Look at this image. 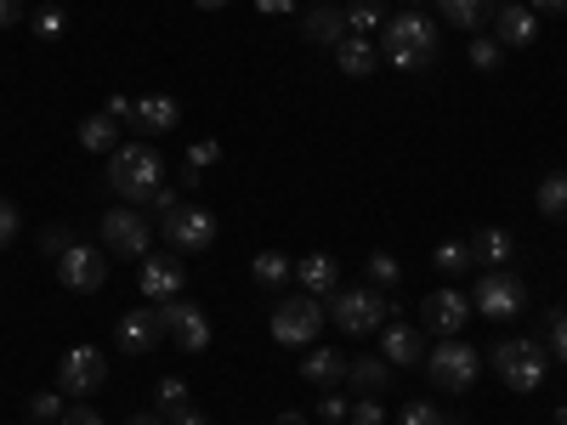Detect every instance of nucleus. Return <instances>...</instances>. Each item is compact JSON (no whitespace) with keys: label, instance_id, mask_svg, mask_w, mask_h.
Listing matches in <instances>:
<instances>
[{"label":"nucleus","instance_id":"1","mask_svg":"<svg viewBox=\"0 0 567 425\" xmlns=\"http://www.w3.org/2000/svg\"><path fill=\"white\" fill-rule=\"evenodd\" d=\"M437 45H443V34H437V23L425 18L420 7H409V12L386 18V29H381V58H386L398 74H420V69H432Z\"/></svg>","mask_w":567,"mask_h":425},{"label":"nucleus","instance_id":"2","mask_svg":"<svg viewBox=\"0 0 567 425\" xmlns=\"http://www.w3.org/2000/svg\"><path fill=\"white\" fill-rule=\"evenodd\" d=\"M165 182V159L148 148V142H125V148L109 154V187L125 199V205H148L154 199V187Z\"/></svg>","mask_w":567,"mask_h":425},{"label":"nucleus","instance_id":"3","mask_svg":"<svg viewBox=\"0 0 567 425\" xmlns=\"http://www.w3.org/2000/svg\"><path fill=\"white\" fill-rule=\"evenodd\" d=\"M323 312H329V323H336L341 335H352V341H363V335H374V329L392 323V301L374 296V283H352V290H336Z\"/></svg>","mask_w":567,"mask_h":425},{"label":"nucleus","instance_id":"4","mask_svg":"<svg viewBox=\"0 0 567 425\" xmlns=\"http://www.w3.org/2000/svg\"><path fill=\"white\" fill-rule=\"evenodd\" d=\"M477 374H483V352L477 346H465V341H437V346H425V381H432L437 392H454L465 397L471 386H477Z\"/></svg>","mask_w":567,"mask_h":425},{"label":"nucleus","instance_id":"5","mask_svg":"<svg viewBox=\"0 0 567 425\" xmlns=\"http://www.w3.org/2000/svg\"><path fill=\"white\" fill-rule=\"evenodd\" d=\"M488 363H494V374H499L511 392H539L545 386V369H550V352L539 341H528V335H516V341L488 346Z\"/></svg>","mask_w":567,"mask_h":425},{"label":"nucleus","instance_id":"6","mask_svg":"<svg viewBox=\"0 0 567 425\" xmlns=\"http://www.w3.org/2000/svg\"><path fill=\"white\" fill-rule=\"evenodd\" d=\"M323 301L318 296H284L278 307H272V341L278 346H318V335H323Z\"/></svg>","mask_w":567,"mask_h":425},{"label":"nucleus","instance_id":"7","mask_svg":"<svg viewBox=\"0 0 567 425\" xmlns=\"http://www.w3.org/2000/svg\"><path fill=\"white\" fill-rule=\"evenodd\" d=\"M523 307H528V290H523V278H511L505 267L483 272V278H477V290H471V312H483V318H494V323L516 318Z\"/></svg>","mask_w":567,"mask_h":425},{"label":"nucleus","instance_id":"8","mask_svg":"<svg viewBox=\"0 0 567 425\" xmlns=\"http://www.w3.org/2000/svg\"><path fill=\"white\" fill-rule=\"evenodd\" d=\"M109 381V357L103 346H69L63 363H58V392L63 397H91V392H103Z\"/></svg>","mask_w":567,"mask_h":425},{"label":"nucleus","instance_id":"9","mask_svg":"<svg viewBox=\"0 0 567 425\" xmlns=\"http://www.w3.org/2000/svg\"><path fill=\"white\" fill-rule=\"evenodd\" d=\"M103 245L125 261H142L148 256V210H136V205L103 210Z\"/></svg>","mask_w":567,"mask_h":425},{"label":"nucleus","instance_id":"10","mask_svg":"<svg viewBox=\"0 0 567 425\" xmlns=\"http://www.w3.org/2000/svg\"><path fill=\"white\" fill-rule=\"evenodd\" d=\"M159 221H165L171 250H182V256H199V250L216 245V216H210L205 205H176V210L159 216Z\"/></svg>","mask_w":567,"mask_h":425},{"label":"nucleus","instance_id":"11","mask_svg":"<svg viewBox=\"0 0 567 425\" xmlns=\"http://www.w3.org/2000/svg\"><path fill=\"white\" fill-rule=\"evenodd\" d=\"M159 318H165V335L182 352H210V318H205V307L176 296V301H159Z\"/></svg>","mask_w":567,"mask_h":425},{"label":"nucleus","instance_id":"12","mask_svg":"<svg viewBox=\"0 0 567 425\" xmlns=\"http://www.w3.org/2000/svg\"><path fill=\"white\" fill-rule=\"evenodd\" d=\"M58 283H63V290H74V296L103 290V283H109L103 250H97V245H69V250L58 256Z\"/></svg>","mask_w":567,"mask_h":425},{"label":"nucleus","instance_id":"13","mask_svg":"<svg viewBox=\"0 0 567 425\" xmlns=\"http://www.w3.org/2000/svg\"><path fill=\"white\" fill-rule=\"evenodd\" d=\"M182 283H187V267H182L176 256H159V250L142 256V267H136V290L148 296L154 307H159V301H176V296H182Z\"/></svg>","mask_w":567,"mask_h":425},{"label":"nucleus","instance_id":"14","mask_svg":"<svg viewBox=\"0 0 567 425\" xmlns=\"http://www.w3.org/2000/svg\"><path fill=\"white\" fill-rule=\"evenodd\" d=\"M114 341H120V352H131V357H148V352L165 341V318H159V307H131V312L114 323Z\"/></svg>","mask_w":567,"mask_h":425},{"label":"nucleus","instance_id":"15","mask_svg":"<svg viewBox=\"0 0 567 425\" xmlns=\"http://www.w3.org/2000/svg\"><path fill=\"white\" fill-rule=\"evenodd\" d=\"M465 318H471V301L460 296V290H432L420 301V329H432V335H460L465 329Z\"/></svg>","mask_w":567,"mask_h":425},{"label":"nucleus","instance_id":"16","mask_svg":"<svg viewBox=\"0 0 567 425\" xmlns=\"http://www.w3.org/2000/svg\"><path fill=\"white\" fill-rule=\"evenodd\" d=\"M494 40L516 45V52L539 40V18L528 12V0H499V7H494Z\"/></svg>","mask_w":567,"mask_h":425},{"label":"nucleus","instance_id":"17","mask_svg":"<svg viewBox=\"0 0 567 425\" xmlns=\"http://www.w3.org/2000/svg\"><path fill=\"white\" fill-rule=\"evenodd\" d=\"M381 357L392 363V369H420L425 363V335H420V329L414 323H386L381 329Z\"/></svg>","mask_w":567,"mask_h":425},{"label":"nucleus","instance_id":"18","mask_svg":"<svg viewBox=\"0 0 567 425\" xmlns=\"http://www.w3.org/2000/svg\"><path fill=\"white\" fill-rule=\"evenodd\" d=\"M347 381H352L358 397H381V392L392 386V363H386L381 352H363V357L347 363Z\"/></svg>","mask_w":567,"mask_h":425},{"label":"nucleus","instance_id":"19","mask_svg":"<svg viewBox=\"0 0 567 425\" xmlns=\"http://www.w3.org/2000/svg\"><path fill=\"white\" fill-rule=\"evenodd\" d=\"M301 34L312 40V45H336L347 40V7H307V18H301Z\"/></svg>","mask_w":567,"mask_h":425},{"label":"nucleus","instance_id":"20","mask_svg":"<svg viewBox=\"0 0 567 425\" xmlns=\"http://www.w3.org/2000/svg\"><path fill=\"white\" fill-rule=\"evenodd\" d=\"M374 63H381V45L363 40V34H347V40L336 45V69H341L347 80H369Z\"/></svg>","mask_w":567,"mask_h":425},{"label":"nucleus","instance_id":"21","mask_svg":"<svg viewBox=\"0 0 567 425\" xmlns=\"http://www.w3.org/2000/svg\"><path fill=\"white\" fill-rule=\"evenodd\" d=\"M136 131H148V136H165L182 125V103L176 97H136V114H131Z\"/></svg>","mask_w":567,"mask_h":425},{"label":"nucleus","instance_id":"22","mask_svg":"<svg viewBox=\"0 0 567 425\" xmlns=\"http://www.w3.org/2000/svg\"><path fill=\"white\" fill-rule=\"evenodd\" d=\"M296 278H301V290L318 296V301L341 290V267H336V256H301V261H296Z\"/></svg>","mask_w":567,"mask_h":425},{"label":"nucleus","instance_id":"23","mask_svg":"<svg viewBox=\"0 0 567 425\" xmlns=\"http://www.w3.org/2000/svg\"><path fill=\"white\" fill-rule=\"evenodd\" d=\"M465 250H471V261H483V267L494 272V267H505V261H511L516 239H511L505 227H477V232H471V239H465Z\"/></svg>","mask_w":567,"mask_h":425},{"label":"nucleus","instance_id":"24","mask_svg":"<svg viewBox=\"0 0 567 425\" xmlns=\"http://www.w3.org/2000/svg\"><path fill=\"white\" fill-rule=\"evenodd\" d=\"M494 7H499V0H437L443 23H449V29H465V34L488 29V23H494Z\"/></svg>","mask_w":567,"mask_h":425},{"label":"nucleus","instance_id":"25","mask_svg":"<svg viewBox=\"0 0 567 425\" xmlns=\"http://www.w3.org/2000/svg\"><path fill=\"white\" fill-rule=\"evenodd\" d=\"M301 374L312 386H336V381H347V357L341 352H329V346H307V357H301Z\"/></svg>","mask_w":567,"mask_h":425},{"label":"nucleus","instance_id":"26","mask_svg":"<svg viewBox=\"0 0 567 425\" xmlns=\"http://www.w3.org/2000/svg\"><path fill=\"white\" fill-rule=\"evenodd\" d=\"M250 278L261 283V290H278V283L296 278V261L284 256V250H256V256H250Z\"/></svg>","mask_w":567,"mask_h":425},{"label":"nucleus","instance_id":"27","mask_svg":"<svg viewBox=\"0 0 567 425\" xmlns=\"http://www.w3.org/2000/svg\"><path fill=\"white\" fill-rule=\"evenodd\" d=\"M80 148L85 154H114L120 148V120H109V114L80 120Z\"/></svg>","mask_w":567,"mask_h":425},{"label":"nucleus","instance_id":"28","mask_svg":"<svg viewBox=\"0 0 567 425\" xmlns=\"http://www.w3.org/2000/svg\"><path fill=\"white\" fill-rule=\"evenodd\" d=\"M381 29H386V7H381V0H352V7H347V34L374 40Z\"/></svg>","mask_w":567,"mask_h":425},{"label":"nucleus","instance_id":"29","mask_svg":"<svg viewBox=\"0 0 567 425\" xmlns=\"http://www.w3.org/2000/svg\"><path fill=\"white\" fill-rule=\"evenodd\" d=\"M534 205H539V216H550V221H561V216H567V176H561V170H550V176L539 182Z\"/></svg>","mask_w":567,"mask_h":425},{"label":"nucleus","instance_id":"30","mask_svg":"<svg viewBox=\"0 0 567 425\" xmlns=\"http://www.w3.org/2000/svg\"><path fill=\"white\" fill-rule=\"evenodd\" d=\"M182 408H194V403H187V386L176 381V374H165V381L154 386V414H165V419H176Z\"/></svg>","mask_w":567,"mask_h":425},{"label":"nucleus","instance_id":"31","mask_svg":"<svg viewBox=\"0 0 567 425\" xmlns=\"http://www.w3.org/2000/svg\"><path fill=\"white\" fill-rule=\"evenodd\" d=\"M499 58H505V45H499L494 34H477V40H471V69L494 74V69H499Z\"/></svg>","mask_w":567,"mask_h":425},{"label":"nucleus","instance_id":"32","mask_svg":"<svg viewBox=\"0 0 567 425\" xmlns=\"http://www.w3.org/2000/svg\"><path fill=\"white\" fill-rule=\"evenodd\" d=\"M34 34H40V40H63V34H69L63 7H40V12H34Z\"/></svg>","mask_w":567,"mask_h":425},{"label":"nucleus","instance_id":"33","mask_svg":"<svg viewBox=\"0 0 567 425\" xmlns=\"http://www.w3.org/2000/svg\"><path fill=\"white\" fill-rule=\"evenodd\" d=\"M29 419H34V425L63 419V397H58V392H34V397H29Z\"/></svg>","mask_w":567,"mask_h":425},{"label":"nucleus","instance_id":"34","mask_svg":"<svg viewBox=\"0 0 567 425\" xmlns=\"http://www.w3.org/2000/svg\"><path fill=\"white\" fill-rule=\"evenodd\" d=\"M398 425H449V419H443L432 403H420V397H414V403H403V408H398Z\"/></svg>","mask_w":567,"mask_h":425},{"label":"nucleus","instance_id":"35","mask_svg":"<svg viewBox=\"0 0 567 425\" xmlns=\"http://www.w3.org/2000/svg\"><path fill=\"white\" fill-rule=\"evenodd\" d=\"M398 278H403L398 256H386V250H374V256H369V283H398Z\"/></svg>","mask_w":567,"mask_h":425},{"label":"nucleus","instance_id":"36","mask_svg":"<svg viewBox=\"0 0 567 425\" xmlns=\"http://www.w3.org/2000/svg\"><path fill=\"white\" fill-rule=\"evenodd\" d=\"M347 425H386L381 397H358V403H352V414H347Z\"/></svg>","mask_w":567,"mask_h":425},{"label":"nucleus","instance_id":"37","mask_svg":"<svg viewBox=\"0 0 567 425\" xmlns=\"http://www.w3.org/2000/svg\"><path fill=\"white\" fill-rule=\"evenodd\" d=\"M69 245H80V239H74V232H69V227H40V250H45V256H52V261H58V256H63Z\"/></svg>","mask_w":567,"mask_h":425},{"label":"nucleus","instance_id":"38","mask_svg":"<svg viewBox=\"0 0 567 425\" xmlns=\"http://www.w3.org/2000/svg\"><path fill=\"white\" fill-rule=\"evenodd\" d=\"M347 414H352L347 397H329V392L318 397V419H323V425H347Z\"/></svg>","mask_w":567,"mask_h":425},{"label":"nucleus","instance_id":"39","mask_svg":"<svg viewBox=\"0 0 567 425\" xmlns=\"http://www.w3.org/2000/svg\"><path fill=\"white\" fill-rule=\"evenodd\" d=\"M432 261H437V267H443V272H460V267H465V261H471V250H465V245H460V239H449V245H437V256H432Z\"/></svg>","mask_w":567,"mask_h":425},{"label":"nucleus","instance_id":"40","mask_svg":"<svg viewBox=\"0 0 567 425\" xmlns=\"http://www.w3.org/2000/svg\"><path fill=\"white\" fill-rule=\"evenodd\" d=\"M18 227H23V216H18V205H12V199H0V250H7V245L18 239Z\"/></svg>","mask_w":567,"mask_h":425},{"label":"nucleus","instance_id":"41","mask_svg":"<svg viewBox=\"0 0 567 425\" xmlns=\"http://www.w3.org/2000/svg\"><path fill=\"white\" fill-rule=\"evenodd\" d=\"M216 159H221V142H210V136H199L194 148H187V165H194V170L199 165H216Z\"/></svg>","mask_w":567,"mask_h":425},{"label":"nucleus","instance_id":"42","mask_svg":"<svg viewBox=\"0 0 567 425\" xmlns=\"http://www.w3.org/2000/svg\"><path fill=\"white\" fill-rule=\"evenodd\" d=\"M176 205H182V194H176V187H165V182H159V187H154V199L142 205V210H154V216H171Z\"/></svg>","mask_w":567,"mask_h":425},{"label":"nucleus","instance_id":"43","mask_svg":"<svg viewBox=\"0 0 567 425\" xmlns=\"http://www.w3.org/2000/svg\"><path fill=\"white\" fill-rule=\"evenodd\" d=\"M103 114H109V120H125V125H131V114H136V97H125V91H114Z\"/></svg>","mask_w":567,"mask_h":425},{"label":"nucleus","instance_id":"44","mask_svg":"<svg viewBox=\"0 0 567 425\" xmlns=\"http://www.w3.org/2000/svg\"><path fill=\"white\" fill-rule=\"evenodd\" d=\"M63 425H103V414L85 408V403H74V408H63Z\"/></svg>","mask_w":567,"mask_h":425},{"label":"nucleus","instance_id":"45","mask_svg":"<svg viewBox=\"0 0 567 425\" xmlns=\"http://www.w3.org/2000/svg\"><path fill=\"white\" fill-rule=\"evenodd\" d=\"M550 352L567 363V312H561V318H550Z\"/></svg>","mask_w":567,"mask_h":425},{"label":"nucleus","instance_id":"46","mask_svg":"<svg viewBox=\"0 0 567 425\" xmlns=\"http://www.w3.org/2000/svg\"><path fill=\"white\" fill-rule=\"evenodd\" d=\"M528 12H534V18H561L567 0H528Z\"/></svg>","mask_w":567,"mask_h":425},{"label":"nucleus","instance_id":"47","mask_svg":"<svg viewBox=\"0 0 567 425\" xmlns=\"http://www.w3.org/2000/svg\"><path fill=\"white\" fill-rule=\"evenodd\" d=\"M23 18V0H0V29H12Z\"/></svg>","mask_w":567,"mask_h":425},{"label":"nucleus","instance_id":"48","mask_svg":"<svg viewBox=\"0 0 567 425\" xmlns=\"http://www.w3.org/2000/svg\"><path fill=\"white\" fill-rule=\"evenodd\" d=\"M171 425H210V419H205V414H199V408H182V414H176V419H171Z\"/></svg>","mask_w":567,"mask_h":425},{"label":"nucleus","instance_id":"49","mask_svg":"<svg viewBox=\"0 0 567 425\" xmlns=\"http://www.w3.org/2000/svg\"><path fill=\"white\" fill-rule=\"evenodd\" d=\"M272 425H307V414H296V408H284V414H278Z\"/></svg>","mask_w":567,"mask_h":425},{"label":"nucleus","instance_id":"50","mask_svg":"<svg viewBox=\"0 0 567 425\" xmlns=\"http://www.w3.org/2000/svg\"><path fill=\"white\" fill-rule=\"evenodd\" d=\"M199 12H221V7H233V0H194Z\"/></svg>","mask_w":567,"mask_h":425},{"label":"nucleus","instance_id":"51","mask_svg":"<svg viewBox=\"0 0 567 425\" xmlns=\"http://www.w3.org/2000/svg\"><path fill=\"white\" fill-rule=\"evenodd\" d=\"M125 425H165V419H159V414H131Z\"/></svg>","mask_w":567,"mask_h":425},{"label":"nucleus","instance_id":"52","mask_svg":"<svg viewBox=\"0 0 567 425\" xmlns=\"http://www.w3.org/2000/svg\"><path fill=\"white\" fill-rule=\"evenodd\" d=\"M550 425H567V408H556V419H550Z\"/></svg>","mask_w":567,"mask_h":425},{"label":"nucleus","instance_id":"53","mask_svg":"<svg viewBox=\"0 0 567 425\" xmlns=\"http://www.w3.org/2000/svg\"><path fill=\"white\" fill-rule=\"evenodd\" d=\"M409 7H425V0H409Z\"/></svg>","mask_w":567,"mask_h":425}]
</instances>
